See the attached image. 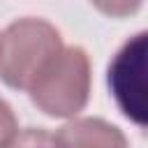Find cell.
Returning a JSON list of instances; mask_svg holds the SVG:
<instances>
[{"label": "cell", "mask_w": 148, "mask_h": 148, "mask_svg": "<svg viewBox=\"0 0 148 148\" xmlns=\"http://www.w3.org/2000/svg\"><path fill=\"white\" fill-rule=\"evenodd\" d=\"M92 90V65L83 46H62L25 90L30 102L51 118L79 116Z\"/></svg>", "instance_id": "1"}, {"label": "cell", "mask_w": 148, "mask_h": 148, "mask_svg": "<svg viewBox=\"0 0 148 148\" xmlns=\"http://www.w3.org/2000/svg\"><path fill=\"white\" fill-rule=\"evenodd\" d=\"M16 141H18V120L9 102L0 97V146H12Z\"/></svg>", "instance_id": "6"}, {"label": "cell", "mask_w": 148, "mask_h": 148, "mask_svg": "<svg viewBox=\"0 0 148 148\" xmlns=\"http://www.w3.org/2000/svg\"><path fill=\"white\" fill-rule=\"evenodd\" d=\"M90 5L111 18H127L136 14L143 5V0H90Z\"/></svg>", "instance_id": "5"}, {"label": "cell", "mask_w": 148, "mask_h": 148, "mask_svg": "<svg viewBox=\"0 0 148 148\" xmlns=\"http://www.w3.org/2000/svg\"><path fill=\"white\" fill-rule=\"evenodd\" d=\"M53 141L60 146H102V148H125L127 136L111 123L102 118H72L56 134Z\"/></svg>", "instance_id": "4"}, {"label": "cell", "mask_w": 148, "mask_h": 148, "mask_svg": "<svg viewBox=\"0 0 148 148\" xmlns=\"http://www.w3.org/2000/svg\"><path fill=\"white\" fill-rule=\"evenodd\" d=\"M62 49L60 30L35 16L12 21L0 35V79L14 90H28L49 60Z\"/></svg>", "instance_id": "2"}, {"label": "cell", "mask_w": 148, "mask_h": 148, "mask_svg": "<svg viewBox=\"0 0 148 148\" xmlns=\"http://www.w3.org/2000/svg\"><path fill=\"white\" fill-rule=\"evenodd\" d=\"M146 32L134 35L109 65V90L118 109L139 127L146 125Z\"/></svg>", "instance_id": "3"}]
</instances>
